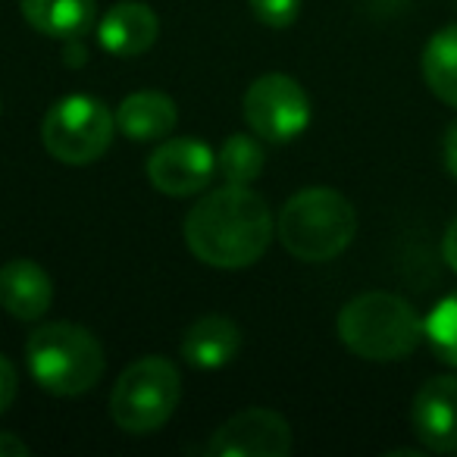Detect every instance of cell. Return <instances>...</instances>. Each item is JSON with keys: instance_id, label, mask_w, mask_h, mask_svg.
<instances>
[{"instance_id": "cell-6", "label": "cell", "mask_w": 457, "mask_h": 457, "mask_svg": "<svg viewBox=\"0 0 457 457\" xmlns=\"http://www.w3.org/2000/svg\"><path fill=\"white\" fill-rule=\"evenodd\" d=\"M116 132V116L91 95H66L41 122V145L66 166H88L107 154Z\"/></svg>"}, {"instance_id": "cell-5", "label": "cell", "mask_w": 457, "mask_h": 457, "mask_svg": "<svg viewBox=\"0 0 457 457\" xmlns=\"http://www.w3.org/2000/svg\"><path fill=\"white\" fill-rule=\"evenodd\" d=\"M182 395V379L172 361L160 354L138 357L122 370L110 395V417L122 432L147 436L172 417Z\"/></svg>"}, {"instance_id": "cell-11", "label": "cell", "mask_w": 457, "mask_h": 457, "mask_svg": "<svg viewBox=\"0 0 457 457\" xmlns=\"http://www.w3.org/2000/svg\"><path fill=\"white\" fill-rule=\"evenodd\" d=\"M54 301V282L47 270H41L35 261L16 257L0 267V307L10 317L32 323L51 311Z\"/></svg>"}, {"instance_id": "cell-19", "label": "cell", "mask_w": 457, "mask_h": 457, "mask_svg": "<svg viewBox=\"0 0 457 457\" xmlns=\"http://www.w3.org/2000/svg\"><path fill=\"white\" fill-rule=\"evenodd\" d=\"M251 13L270 29H288L301 16V0H248Z\"/></svg>"}, {"instance_id": "cell-23", "label": "cell", "mask_w": 457, "mask_h": 457, "mask_svg": "<svg viewBox=\"0 0 457 457\" xmlns=\"http://www.w3.org/2000/svg\"><path fill=\"white\" fill-rule=\"evenodd\" d=\"M442 257H445V263L457 273V220L451 222L448 232H445V238H442Z\"/></svg>"}, {"instance_id": "cell-14", "label": "cell", "mask_w": 457, "mask_h": 457, "mask_svg": "<svg viewBox=\"0 0 457 457\" xmlns=\"http://www.w3.org/2000/svg\"><path fill=\"white\" fill-rule=\"evenodd\" d=\"M116 129L132 141H157L176 129V101L160 91H135L116 107Z\"/></svg>"}, {"instance_id": "cell-3", "label": "cell", "mask_w": 457, "mask_h": 457, "mask_svg": "<svg viewBox=\"0 0 457 457\" xmlns=\"http://www.w3.org/2000/svg\"><path fill=\"white\" fill-rule=\"evenodd\" d=\"M276 236L292 257L323 263L338 257L357 236V213L336 188H304L286 201L276 220Z\"/></svg>"}, {"instance_id": "cell-12", "label": "cell", "mask_w": 457, "mask_h": 457, "mask_svg": "<svg viewBox=\"0 0 457 457\" xmlns=\"http://www.w3.org/2000/svg\"><path fill=\"white\" fill-rule=\"evenodd\" d=\"M160 20L147 4L138 0H122L110 7L97 22V41L113 57H138L157 41Z\"/></svg>"}, {"instance_id": "cell-7", "label": "cell", "mask_w": 457, "mask_h": 457, "mask_svg": "<svg viewBox=\"0 0 457 457\" xmlns=\"http://www.w3.org/2000/svg\"><path fill=\"white\" fill-rule=\"evenodd\" d=\"M245 120L267 141H292L311 126V97L286 72H267L245 91Z\"/></svg>"}, {"instance_id": "cell-17", "label": "cell", "mask_w": 457, "mask_h": 457, "mask_svg": "<svg viewBox=\"0 0 457 457\" xmlns=\"http://www.w3.org/2000/svg\"><path fill=\"white\" fill-rule=\"evenodd\" d=\"M267 154L251 135H228L216 154V172H222L228 185H251L263 172Z\"/></svg>"}, {"instance_id": "cell-22", "label": "cell", "mask_w": 457, "mask_h": 457, "mask_svg": "<svg viewBox=\"0 0 457 457\" xmlns=\"http://www.w3.org/2000/svg\"><path fill=\"white\" fill-rule=\"evenodd\" d=\"M442 154H445V170H448L451 176L457 179V122L448 129V135H445Z\"/></svg>"}, {"instance_id": "cell-2", "label": "cell", "mask_w": 457, "mask_h": 457, "mask_svg": "<svg viewBox=\"0 0 457 457\" xmlns=\"http://www.w3.org/2000/svg\"><path fill=\"white\" fill-rule=\"evenodd\" d=\"M336 329L351 354L373 363L404 361L426 338L420 313L392 292H367L351 298L338 313Z\"/></svg>"}, {"instance_id": "cell-15", "label": "cell", "mask_w": 457, "mask_h": 457, "mask_svg": "<svg viewBox=\"0 0 457 457\" xmlns=\"http://www.w3.org/2000/svg\"><path fill=\"white\" fill-rule=\"evenodd\" d=\"M26 22L51 38H79L95 26V0H20Z\"/></svg>"}, {"instance_id": "cell-9", "label": "cell", "mask_w": 457, "mask_h": 457, "mask_svg": "<svg viewBox=\"0 0 457 457\" xmlns=\"http://www.w3.org/2000/svg\"><path fill=\"white\" fill-rule=\"evenodd\" d=\"M216 176V154L197 138H170L147 157V179L170 197H191Z\"/></svg>"}, {"instance_id": "cell-1", "label": "cell", "mask_w": 457, "mask_h": 457, "mask_svg": "<svg viewBox=\"0 0 457 457\" xmlns=\"http://www.w3.org/2000/svg\"><path fill=\"white\" fill-rule=\"evenodd\" d=\"M270 242L273 213L248 185H222L185 216V245L207 267L245 270L267 254Z\"/></svg>"}, {"instance_id": "cell-4", "label": "cell", "mask_w": 457, "mask_h": 457, "mask_svg": "<svg viewBox=\"0 0 457 457\" xmlns=\"http://www.w3.org/2000/svg\"><path fill=\"white\" fill-rule=\"evenodd\" d=\"M26 363L45 392L72 398L85 395L104 373V348L85 326L47 323L29 336Z\"/></svg>"}, {"instance_id": "cell-20", "label": "cell", "mask_w": 457, "mask_h": 457, "mask_svg": "<svg viewBox=\"0 0 457 457\" xmlns=\"http://www.w3.org/2000/svg\"><path fill=\"white\" fill-rule=\"evenodd\" d=\"M16 392H20V376H16V367L0 354V413H7L10 404H13Z\"/></svg>"}, {"instance_id": "cell-16", "label": "cell", "mask_w": 457, "mask_h": 457, "mask_svg": "<svg viewBox=\"0 0 457 457\" xmlns=\"http://www.w3.org/2000/svg\"><path fill=\"white\" fill-rule=\"evenodd\" d=\"M423 79L442 104L457 110V26H445L423 51Z\"/></svg>"}, {"instance_id": "cell-8", "label": "cell", "mask_w": 457, "mask_h": 457, "mask_svg": "<svg viewBox=\"0 0 457 457\" xmlns=\"http://www.w3.org/2000/svg\"><path fill=\"white\" fill-rule=\"evenodd\" d=\"M292 451V426L282 413L251 407L236 413L210 436V457H286Z\"/></svg>"}, {"instance_id": "cell-18", "label": "cell", "mask_w": 457, "mask_h": 457, "mask_svg": "<svg viewBox=\"0 0 457 457\" xmlns=\"http://www.w3.org/2000/svg\"><path fill=\"white\" fill-rule=\"evenodd\" d=\"M426 326V342L432 345L438 357L451 367H457V292L445 295L429 317L423 320Z\"/></svg>"}, {"instance_id": "cell-10", "label": "cell", "mask_w": 457, "mask_h": 457, "mask_svg": "<svg viewBox=\"0 0 457 457\" xmlns=\"http://www.w3.org/2000/svg\"><path fill=\"white\" fill-rule=\"evenodd\" d=\"M411 426L426 451H457V376L423 382L411 407Z\"/></svg>"}, {"instance_id": "cell-13", "label": "cell", "mask_w": 457, "mask_h": 457, "mask_svg": "<svg viewBox=\"0 0 457 457\" xmlns=\"http://www.w3.org/2000/svg\"><path fill=\"white\" fill-rule=\"evenodd\" d=\"M242 351V329L228 317L210 313L185 329L182 336V357L185 363L197 370H220L236 361Z\"/></svg>"}, {"instance_id": "cell-21", "label": "cell", "mask_w": 457, "mask_h": 457, "mask_svg": "<svg viewBox=\"0 0 457 457\" xmlns=\"http://www.w3.org/2000/svg\"><path fill=\"white\" fill-rule=\"evenodd\" d=\"M26 454H32V448H29L20 436H13V432H0V457H26Z\"/></svg>"}]
</instances>
